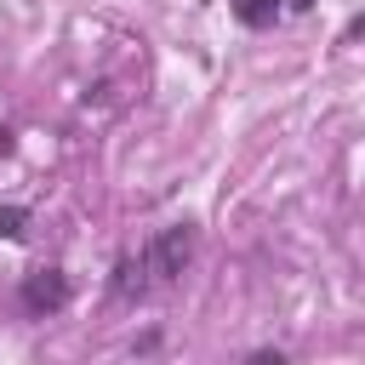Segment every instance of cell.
Masks as SVG:
<instances>
[{"instance_id":"obj_1","label":"cell","mask_w":365,"mask_h":365,"mask_svg":"<svg viewBox=\"0 0 365 365\" xmlns=\"http://www.w3.org/2000/svg\"><path fill=\"white\" fill-rule=\"evenodd\" d=\"M188 257H194V222H165V228L148 240V251H143V268H148V279L171 285V279L188 268Z\"/></svg>"},{"instance_id":"obj_2","label":"cell","mask_w":365,"mask_h":365,"mask_svg":"<svg viewBox=\"0 0 365 365\" xmlns=\"http://www.w3.org/2000/svg\"><path fill=\"white\" fill-rule=\"evenodd\" d=\"M68 302V274L63 268H34L23 274V308L29 314H57Z\"/></svg>"},{"instance_id":"obj_3","label":"cell","mask_w":365,"mask_h":365,"mask_svg":"<svg viewBox=\"0 0 365 365\" xmlns=\"http://www.w3.org/2000/svg\"><path fill=\"white\" fill-rule=\"evenodd\" d=\"M148 268H143V257H120L114 262V274H108V291L120 297V302H137V297H148Z\"/></svg>"},{"instance_id":"obj_4","label":"cell","mask_w":365,"mask_h":365,"mask_svg":"<svg viewBox=\"0 0 365 365\" xmlns=\"http://www.w3.org/2000/svg\"><path fill=\"white\" fill-rule=\"evenodd\" d=\"M228 11L245 23V29H274L285 17V0H228Z\"/></svg>"},{"instance_id":"obj_5","label":"cell","mask_w":365,"mask_h":365,"mask_svg":"<svg viewBox=\"0 0 365 365\" xmlns=\"http://www.w3.org/2000/svg\"><path fill=\"white\" fill-rule=\"evenodd\" d=\"M29 234V211L23 205H0V240H23Z\"/></svg>"},{"instance_id":"obj_6","label":"cell","mask_w":365,"mask_h":365,"mask_svg":"<svg viewBox=\"0 0 365 365\" xmlns=\"http://www.w3.org/2000/svg\"><path fill=\"white\" fill-rule=\"evenodd\" d=\"M308 6H314V0H285V11H308Z\"/></svg>"}]
</instances>
